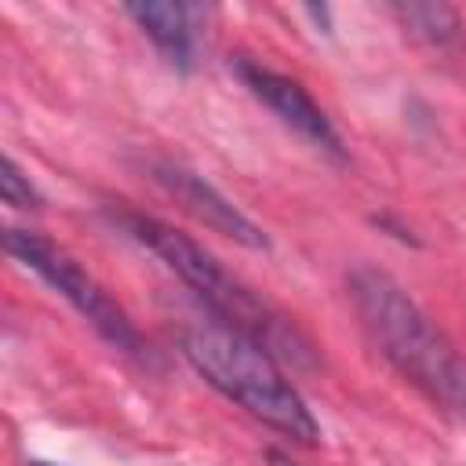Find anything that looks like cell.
<instances>
[{"instance_id": "1", "label": "cell", "mask_w": 466, "mask_h": 466, "mask_svg": "<svg viewBox=\"0 0 466 466\" xmlns=\"http://www.w3.org/2000/svg\"><path fill=\"white\" fill-rule=\"evenodd\" d=\"M346 288L379 353L430 400L466 419V357L419 309V302L375 266L350 269Z\"/></svg>"}, {"instance_id": "2", "label": "cell", "mask_w": 466, "mask_h": 466, "mask_svg": "<svg viewBox=\"0 0 466 466\" xmlns=\"http://www.w3.org/2000/svg\"><path fill=\"white\" fill-rule=\"evenodd\" d=\"M124 233L149 248L204 306L215 320L244 331L258 346H266L280 364L309 368L313 364V342L288 320L280 309H273L266 299H258L248 284H240L211 251H204L193 237L171 229L167 222L138 211H116Z\"/></svg>"}, {"instance_id": "3", "label": "cell", "mask_w": 466, "mask_h": 466, "mask_svg": "<svg viewBox=\"0 0 466 466\" xmlns=\"http://www.w3.org/2000/svg\"><path fill=\"white\" fill-rule=\"evenodd\" d=\"M182 353L226 400L244 408L251 419L299 444H313L320 437L313 411L280 371V360L244 331L215 317L197 320L182 331Z\"/></svg>"}, {"instance_id": "4", "label": "cell", "mask_w": 466, "mask_h": 466, "mask_svg": "<svg viewBox=\"0 0 466 466\" xmlns=\"http://www.w3.org/2000/svg\"><path fill=\"white\" fill-rule=\"evenodd\" d=\"M4 248L15 262L33 269L40 280H47L106 342H113L124 353H142V339L127 320V313L106 295V288L87 269H80L76 258H69L62 248H55L51 240L29 229H4Z\"/></svg>"}, {"instance_id": "5", "label": "cell", "mask_w": 466, "mask_h": 466, "mask_svg": "<svg viewBox=\"0 0 466 466\" xmlns=\"http://www.w3.org/2000/svg\"><path fill=\"white\" fill-rule=\"evenodd\" d=\"M233 73L299 138H306L313 149H320V153H328L335 160H346V149H342V138H339L335 124L328 120V113L313 102V95L299 80H291L284 73H273V69H266V66H258L251 58H233Z\"/></svg>"}, {"instance_id": "6", "label": "cell", "mask_w": 466, "mask_h": 466, "mask_svg": "<svg viewBox=\"0 0 466 466\" xmlns=\"http://www.w3.org/2000/svg\"><path fill=\"white\" fill-rule=\"evenodd\" d=\"M149 178H153L182 211H189V215H193L197 222H204L208 229H215V233L237 240V244H244V248H255V251L269 244L266 233H262L226 193H218L204 175L189 171L186 164H178V160H149Z\"/></svg>"}, {"instance_id": "7", "label": "cell", "mask_w": 466, "mask_h": 466, "mask_svg": "<svg viewBox=\"0 0 466 466\" xmlns=\"http://www.w3.org/2000/svg\"><path fill=\"white\" fill-rule=\"evenodd\" d=\"M127 18L153 40V47L171 62L175 69H189L197 55V36H193V7L186 4H167V0H138L124 4Z\"/></svg>"}, {"instance_id": "8", "label": "cell", "mask_w": 466, "mask_h": 466, "mask_svg": "<svg viewBox=\"0 0 466 466\" xmlns=\"http://www.w3.org/2000/svg\"><path fill=\"white\" fill-rule=\"evenodd\" d=\"M390 15L400 22V29L408 36H415L419 44L433 47V51H459L462 47V18L455 7L441 4V0H400L390 4Z\"/></svg>"}, {"instance_id": "9", "label": "cell", "mask_w": 466, "mask_h": 466, "mask_svg": "<svg viewBox=\"0 0 466 466\" xmlns=\"http://www.w3.org/2000/svg\"><path fill=\"white\" fill-rule=\"evenodd\" d=\"M0 197H4V204L18 208V211L40 208V193H36L33 182L22 175V167L15 164V157H4V164H0Z\"/></svg>"}, {"instance_id": "10", "label": "cell", "mask_w": 466, "mask_h": 466, "mask_svg": "<svg viewBox=\"0 0 466 466\" xmlns=\"http://www.w3.org/2000/svg\"><path fill=\"white\" fill-rule=\"evenodd\" d=\"M269 466H299V462H291V459H284L280 451H269Z\"/></svg>"}, {"instance_id": "11", "label": "cell", "mask_w": 466, "mask_h": 466, "mask_svg": "<svg viewBox=\"0 0 466 466\" xmlns=\"http://www.w3.org/2000/svg\"><path fill=\"white\" fill-rule=\"evenodd\" d=\"M33 466H47V462H33Z\"/></svg>"}]
</instances>
